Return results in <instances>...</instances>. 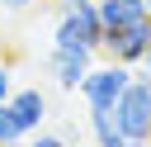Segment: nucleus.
Returning a JSON list of instances; mask_svg holds the SVG:
<instances>
[{
    "label": "nucleus",
    "instance_id": "1",
    "mask_svg": "<svg viewBox=\"0 0 151 147\" xmlns=\"http://www.w3.org/2000/svg\"><path fill=\"white\" fill-rule=\"evenodd\" d=\"M57 47H90L99 52L104 47V19H99V5H76V9H57Z\"/></svg>",
    "mask_w": 151,
    "mask_h": 147
},
{
    "label": "nucleus",
    "instance_id": "2",
    "mask_svg": "<svg viewBox=\"0 0 151 147\" xmlns=\"http://www.w3.org/2000/svg\"><path fill=\"white\" fill-rule=\"evenodd\" d=\"M113 123H118L127 138L151 142V76H146V71L132 76L127 90L118 95V104H113Z\"/></svg>",
    "mask_w": 151,
    "mask_h": 147
},
{
    "label": "nucleus",
    "instance_id": "3",
    "mask_svg": "<svg viewBox=\"0 0 151 147\" xmlns=\"http://www.w3.org/2000/svg\"><path fill=\"white\" fill-rule=\"evenodd\" d=\"M132 76H137V71H132V66H123V62H113V57H109V62H99V66H90V76H85V85H80L85 109H113Z\"/></svg>",
    "mask_w": 151,
    "mask_h": 147
},
{
    "label": "nucleus",
    "instance_id": "4",
    "mask_svg": "<svg viewBox=\"0 0 151 147\" xmlns=\"http://www.w3.org/2000/svg\"><path fill=\"white\" fill-rule=\"evenodd\" d=\"M146 47H151V14H146V19H132V24H123V28H104V47H99V52H109V57L123 62V66H142Z\"/></svg>",
    "mask_w": 151,
    "mask_h": 147
},
{
    "label": "nucleus",
    "instance_id": "5",
    "mask_svg": "<svg viewBox=\"0 0 151 147\" xmlns=\"http://www.w3.org/2000/svg\"><path fill=\"white\" fill-rule=\"evenodd\" d=\"M90 66H94V52H90V47H57V43H52L47 71H52V81H57L61 90H80L85 76H90Z\"/></svg>",
    "mask_w": 151,
    "mask_h": 147
},
{
    "label": "nucleus",
    "instance_id": "6",
    "mask_svg": "<svg viewBox=\"0 0 151 147\" xmlns=\"http://www.w3.org/2000/svg\"><path fill=\"white\" fill-rule=\"evenodd\" d=\"M9 114L19 119L24 133H38L42 119H47V95H42L38 85H14V95H9Z\"/></svg>",
    "mask_w": 151,
    "mask_h": 147
},
{
    "label": "nucleus",
    "instance_id": "7",
    "mask_svg": "<svg viewBox=\"0 0 151 147\" xmlns=\"http://www.w3.org/2000/svg\"><path fill=\"white\" fill-rule=\"evenodd\" d=\"M94 5H99L104 28H123V24L146 19V14H151V9H146V0H94Z\"/></svg>",
    "mask_w": 151,
    "mask_h": 147
},
{
    "label": "nucleus",
    "instance_id": "8",
    "mask_svg": "<svg viewBox=\"0 0 151 147\" xmlns=\"http://www.w3.org/2000/svg\"><path fill=\"white\" fill-rule=\"evenodd\" d=\"M90 138L94 147H132V138L113 123V109H90Z\"/></svg>",
    "mask_w": 151,
    "mask_h": 147
},
{
    "label": "nucleus",
    "instance_id": "9",
    "mask_svg": "<svg viewBox=\"0 0 151 147\" xmlns=\"http://www.w3.org/2000/svg\"><path fill=\"white\" fill-rule=\"evenodd\" d=\"M28 133L19 128V119L9 114V104H0V147H24Z\"/></svg>",
    "mask_w": 151,
    "mask_h": 147
},
{
    "label": "nucleus",
    "instance_id": "10",
    "mask_svg": "<svg viewBox=\"0 0 151 147\" xmlns=\"http://www.w3.org/2000/svg\"><path fill=\"white\" fill-rule=\"evenodd\" d=\"M24 147H71V142H66L61 133H42V128H38V133H28Z\"/></svg>",
    "mask_w": 151,
    "mask_h": 147
},
{
    "label": "nucleus",
    "instance_id": "11",
    "mask_svg": "<svg viewBox=\"0 0 151 147\" xmlns=\"http://www.w3.org/2000/svg\"><path fill=\"white\" fill-rule=\"evenodd\" d=\"M9 95H14V71L0 62V104H9Z\"/></svg>",
    "mask_w": 151,
    "mask_h": 147
},
{
    "label": "nucleus",
    "instance_id": "12",
    "mask_svg": "<svg viewBox=\"0 0 151 147\" xmlns=\"http://www.w3.org/2000/svg\"><path fill=\"white\" fill-rule=\"evenodd\" d=\"M33 5H38V0H0L5 14H24V9H33Z\"/></svg>",
    "mask_w": 151,
    "mask_h": 147
},
{
    "label": "nucleus",
    "instance_id": "13",
    "mask_svg": "<svg viewBox=\"0 0 151 147\" xmlns=\"http://www.w3.org/2000/svg\"><path fill=\"white\" fill-rule=\"evenodd\" d=\"M76 5H90V0H57V9H76Z\"/></svg>",
    "mask_w": 151,
    "mask_h": 147
},
{
    "label": "nucleus",
    "instance_id": "14",
    "mask_svg": "<svg viewBox=\"0 0 151 147\" xmlns=\"http://www.w3.org/2000/svg\"><path fill=\"white\" fill-rule=\"evenodd\" d=\"M142 71H146V76H151V47H146V57H142Z\"/></svg>",
    "mask_w": 151,
    "mask_h": 147
},
{
    "label": "nucleus",
    "instance_id": "15",
    "mask_svg": "<svg viewBox=\"0 0 151 147\" xmlns=\"http://www.w3.org/2000/svg\"><path fill=\"white\" fill-rule=\"evenodd\" d=\"M146 9H151V0H146Z\"/></svg>",
    "mask_w": 151,
    "mask_h": 147
}]
</instances>
